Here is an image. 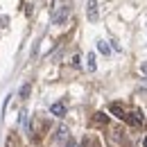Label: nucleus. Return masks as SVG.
<instances>
[{
	"label": "nucleus",
	"mask_w": 147,
	"mask_h": 147,
	"mask_svg": "<svg viewBox=\"0 0 147 147\" xmlns=\"http://www.w3.org/2000/svg\"><path fill=\"white\" fill-rule=\"evenodd\" d=\"M30 95V84H25L23 88H20V97H27Z\"/></svg>",
	"instance_id": "9"
},
{
	"label": "nucleus",
	"mask_w": 147,
	"mask_h": 147,
	"mask_svg": "<svg viewBox=\"0 0 147 147\" xmlns=\"http://www.w3.org/2000/svg\"><path fill=\"white\" fill-rule=\"evenodd\" d=\"M7 23H9V18H7V16H0V27H5Z\"/></svg>",
	"instance_id": "11"
},
{
	"label": "nucleus",
	"mask_w": 147,
	"mask_h": 147,
	"mask_svg": "<svg viewBox=\"0 0 147 147\" xmlns=\"http://www.w3.org/2000/svg\"><path fill=\"white\" fill-rule=\"evenodd\" d=\"M86 68H88L91 73H95V68H97V63H95V52H88V55H86Z\"/></svg>",
	"instance_id": "4"
},
{
	"label": "nucleus",
	"mask_w": 147,
	"mask_h": 147,
	"mask_svg": "<svg viewBox=\"0 0 147 147\" xmlns=\"http://www.w3.org/2000/svg\"><path fill=\"white\" fill-rule=\"evenodd\" d=\"M20 127H23V129L27 127V113H25V111L20 113Z\"/></svg>",
	"instance_id": "8"
},
{
	"label": "nucleus",
	"mask_w": 147,
	"mask_h": 147,
	"mask_svg": "<svg viewBox=\"0 0 147 147\" xmlns=\"http://www.w3.org/2000/svg\"><path fill=\"white\" fill-rule=\"evenodd\" d=\"M95 122H100V125H104V122H107V115H104V113H97V118H95Z\"/></svg>",
	"instance_id": "10"
},
{
	"label": "nucleus",
	"mask_w": 147,
	"mask_h": 147,
	"mask_svg": "<svg viewBox=\"0 0 147 147\" xmlns=\"http://www.w3.org/2000/svg\"><path fill=\"white\" fill-rule=\"evenodd\" d=\"M111 111H113L118 118H122V120H125V115H127V113L122 111V107H120V104H111Z\"/></svg>",
	"instance_id": "6"
},
{
	"label": "nucleus",
	"mask_w": 147,
	"mask_h": 147,
	"mask_svg": "<svg viewBox=\"0 0 147 147\" xmlns=\"http://www.w3.org/2000/svg\"><path fill=\"white\" fill-rule=\"evenodd\" d=\"M97 50H100L102 55H107V57L111 55V45L107 43V41H97Z\"/></svg>",
	"instance_id": "5"
},
{
	"label": "nucleus",
	"mask_w": 147,
	"mask_h": 147,
	"mask_svg": "<svg viewBox=\"0 0 147 147\" xmlns=\"http://www.w3.org/2000/svg\"><path fill=\"white\" fill-rule=\"evenodd\" d=\"M50 111H52V115H57V118H63V115H66V104H63V102H55V104L50 107Z\"/></svg>",
	"instance_id": "3"
},
{
	"label": "nucleus",
	"mask_w": 147,
	"mask_h": 147,
	"mask_svg": "<svg viewBox=\"0 0 147 147\" xmlns=\"http://www.w3.org/2000/svg\"><path fill=\"white\" fill-rule=\"evenodd\" d=\"M68 147H77V145H75V143H68Z\"/></svg>",
	"instance_id": "13"
},
{
	"label": "nucleus",
	"mask_w": 147,
	"mask_h": 147,
	"mask_svg": "<svg viewBox=\"0 0 147 147\" xmlns=\"http://www.w3.org/2000/svg\"><path fill=\"white\" fill-rule=\"evenodd\" d=\"M140 73H143V75H145V77H147V61H145V63H143V66H140Z\"/></svg>",
	"instance_id": "12"
},
{
	"label": "nucleus",
	"mask_w": 147,
	"mask_h": 147,
	"mask_svg": "<svg viewBox=\"0 0 147 147\" xmlns=\"http://www.w3.org/2000/svg\"><path fill=\"white\" fill-rule=\"evenodd\" d=\"M143 145H145V147H147V136H145V140H143Z\"/></svg>",
	"instance_id": "14"
},
{
	"label": "nucleus",
	"mask_w": 147,
	"mask_h": 147,
	"mask_svg": "<svg viewBox=\"0 0 147 147\" xmlns=\"http://www.w3.org/2000/svg\"><path fill=\"white\" fill-rule=\"evenodd\" d=\"M68 138V129L66 127H59V131H57V140L61 143V140H66Z\"/></svg>",
	"instance_id": "7"
},
{
	"label": "nucleus",
	"mask_w": 147,
	"mask_h": 147,
	"mask_svg": "<svg viewBox=\"0 0 147 147\" xmlns=\"http://www.w3.org/2000/svg\"><path fill=\"white\" fill-rule=\"evenodd\" d=\"M68 14H70V7H66V5L59 7V9L55 11V16H52V23H55V25H61L63 20L68 18Z\"/></svg>",
	"instance_id": "1"
},
{
	"label": "nucleus",
	"mask_w": 147,
	"mask_h": 147,
	"mask_svg": "<svg viewBox=\"0 0 147 147\" xmlns=\"http://www.w3.org/2000/svg\"><path fill=\"white\" fill-rule=\"evenodd\" d=\"M86 16H88L91 23H95V20L100 18V14H97V0H88V5H86Z\"/></svg>",
	"instance_id": "2"
}]
</instances>
